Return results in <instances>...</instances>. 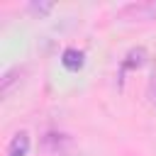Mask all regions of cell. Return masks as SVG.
<instances>
[{
  "label": "cell",
  "mask_w": 156,
  "mask_h": 156,
  "mask_svg": "<svg viewBox=\"0 0 156 156\" xmlns=\"http://www.w3.org/2000/svg\"><path fill=\"white\" fill-rule=\"evenodd\" d=\"M119 15L127 20H154L156 17V2H132V5H124L119 10Z\"/></svg>",
  "instance_id": "1"
},
{
  "label": "cell",
  "mask_w": 156,
  "mask_h": 156,
  "mask_svg": "<svg viewBox=\"0 0 156 156\" xmlns=\"http://www.w3.org/2000/svg\"><path fill=\"white\" fill-rule=\"evenodd\" d=\"M27 151H29V136H27V132L15 134V139L7 146V156H27Z\"/></svg>",
  "instance_id": "2"
},
{
  "label": "cell",
  "mask_w": 156,
  "mask_h": 156,
  "mask_svg": "<svg viewBox=\"0 0 156 156\" xmlns=\"http://www.w3.org/2000/svg\"><path fill=\"white\" fill-rule=\"evenodd\" d=\"M61 63H63L68 71H78V68L83 66V51H78V49H66L63 56H61Z\"/></svg>",
  "instance_id": "3"
},
{
  "label": "cell",
  "mask_w": 156,
  "mask_h": 156,
  "mask_svg": "<svg viewBox=\"0 0 156 156\" xmlns=\"http://www.w3.org/2000/svg\"><path fill=\"white\" fill-rule=\"evenodd\" d=\"M144 58H146V51H144V49H134V51L127 54V61L122 63V68H124V71H127V68H136V66L144 63Z\"/></svg>",
  "instance_id": "4"
},
{
  "label": "cell",
  "mask_w": 156,
  "mask_h": 156,
  "mask_svg": "<svg viewBox=\"0 0 156 156\" xmlns=\"http://www.w3.org/2000/svg\"><path fill=\"white\" fill-rule=\"evenodd\" d=\"M51 7H54L51 2H32V5H29V10H32V12H39V15L51 12Z\"/></svg>",
  "instance_id": "5"
},
{
  "label": "cell",
  "mask_w": 156,
  "mask_h": 156,
  "mask_svg": "<svg viewBox=\"0 0 156 156\" xmlns=\"http://www.w3.org/2000/svg\"><path fill=\"white\" fill-rule=\"evenodd\" d=\"M151 95H154V100H156V78H154V83H151Z\"/></svg>",
  "instance_id": "6"
}]
</instances>
